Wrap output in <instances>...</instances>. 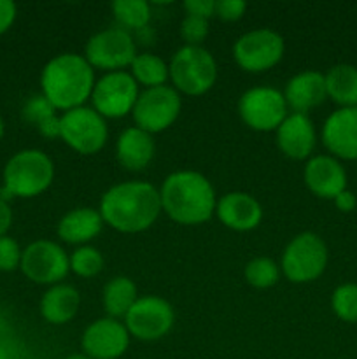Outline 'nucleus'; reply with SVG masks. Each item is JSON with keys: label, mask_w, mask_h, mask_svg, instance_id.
<instances>
[{"label": "nucleus", "mask_w": 357, "mask_h": 359, "mask_svg": "<svg viewBox=\"0 0 357 359\" xmlns=\"http://www.w3.org/2000/svg\"><path fill=\"white\" fill-rule=\"evenodd\" d=\"M136 298V286L128 277H114L104 287V307L112 318L128 314Z\"/></svg>", "instance_id": "393cba45"}, {"label": "nucleus", "mask_w": 357, "mask_h": 359, "mask_svg": "<svg viewBox=\"0 0 357 359\" xmlns=\"http://www.w3.org/2000/svg\"><path fill=\"white\" fill-rule=\"evenodd\" d=\"M326 91L336 104L357 107V69L354 65H336L326 74Z\"/></svg>", "instance_id": "b1692460"}, {"label": "nucleus", "mask_w": 357, "mask_h": 359, "mask_svg": "<svg viewBox=\"0 0 357 359\" xmlns=\"http://www.w3.org/2000/svg\"><path fill=\"white\" fill-rule=\"evenodd\" d=\"M326 97H328L326 77L315 70H304V72L296 74L287 83L286 93H284L287 107H290L298 114H307L310 109L321 105Z\"/></svg>", "instance_id": "aec40b11"}, {"label": "nucleus", "mask_w": 357, "mask_h": 359, "mask_svg": "<svg viewBox=\"0 0 357 359\" xmlns=\"http://www.w3.org/2000/svg\"><path fill=\"white\" fill-rule=\"evenodd\" d=\"M94 111L105 118H121L135 107L139 98V88L132 74L115 70L108 72L94 84L93 93Z\"/></svg>", "instance_id": "9d476101"}, {"label": "nucleus", "mask_w": 357, "mask_h": 359, "mask_svg": "<svg viewBox=\"0 0 357 359\" xmlns=\"http://www.w3.org/2000/svg\"><path fill=\"white\" fill-rule=\"evenodd\" d=\"M10 223H13V212H10V207L7 205L6 200L0 198V237L6 235V231L9 230Z\"/></svg>", "instance_id": "4c0bfd02"}, {"label": "nucleus", "mask_w": 357, "mask_h": 359, "mask_svg": "<svg viewBox=\"0 0 357 359\" xmlns=\"http://www.w3.org/2000/svg\"><path fill=\"white\" fill-rule=\"evenodd\" d=\"M126 330L140 340H158L170 332L174 325V309L158 297L139 298L130 309Z\"/></svg>", "instance_id": "4468645a"}, {"label": "nucleus", "mask_w": 357, "mask_h": 359, "mask_svg": "<svg viewBox=\"0 0 357 359\" xmlns=\"http://www.w3.org/2000/svg\"><path fill=\"white\" fill-rule=\"evenodd\" d=\"M324 146L343 160H357V107L332 112L322 128Z\"/></svg>", "instance_id": "dca6fc26"}, {"label": "nucleus", "mask_w": 357, "mask_h": 359, "mask_svg": "<svg viewBox=\"0 0 357 359\" xmlns=\"http://www.w3.org/2000/svg\"><path fill=\"white\" fill-rule=\"evenodd\" d=\"M56 109L52 107L51 102L44 97V95H37V97H31L30 100L24 104L23 107V118L28 123H34V125L41 126L42 123L51 119L55 114Z\"/></svg>", "instance_id": "7c9ffc66"}, {"label": "nucleus", "mask_w": 357, "mask_h": 359, "mask_svg": "<svg viewBox=\"0 0 357 359\" xmlns=\"http://www.w3.org/2000/svg\"><path fill=\"white\" fill-rule=\"evenodd\" d=\"M38 132L44 137H49V139H55V137H59V118L52 116L51 119L42 123L41 126H37Z\"/></svg>", "instance_id": "58836bf2"}, {"label": "nucleus", "mask_w": 357, "mask_h": 359, "mask_svg": "<svg viewBox=\"0 0 357 359\" xmlns=\"http://www.w3.org/2000/svg\"><path fill=\"white\" fill-rule=\"evenodd\" d=\"M181 34L184 37V41L188 42V46H198L206 37V34H209V20L188 14L182 20Z\"/></svg>", "instance_id": "2f4dec72"}, {"label": "nucleus", "mask_w": 357, "mask_h": 359, "mask_svg": "<svg viewBox=\"0 0 357 359\" xmlns=\"http://www.w3.org/2000/svg\"><path fill=\"white\" fill-rule=\"evenodd\" d=\"M175 86L186 95H203L217 79L214 56L200 46H184L172 58L168 67Z\"/></svg>", "instance_id": "39448f33"}, {"label": "nucleus", "mask_w": 357, "mask_h": 359, "mask_svg": "<svg viewBox=\"0 0 357 359\" xmlns=\"http://www.w3.org/2000/svg\"><path fill=\"white\" fill-rule=\"evenodd\" d=\"M328 265V248L318 235L304 231L289 242L282 256V270L293 283L315 280Z\"/></svg>", "instance_id": "423d86ee"}, {"label": "nucleus", "mask_w": 357, "mask_h": 359, "mask_svg": "<svg viewBox=\"0 0 357 359\" xmlns=\"http://www.w3.org/2000/svg\"><path fill=\"white\" fill-rule=\"evenodd\" d=\"M304 182L314 195L321 198H336L345 191L346 175L335 158L315 156L304 167Z\"/></svg>", "instance_id": "a211bd4d"}, {"label": "nucleus", "mask_w": 357, "mask_h": 359, "mask_svg": "<svg viewBox=\"0 0 357 359\" xmlns=\"http://www.w3.org/2000/svg\"><path fill=\"white\" fill-rule=\"evenodd\" d=\"M276 144L286 156L293 160H304L315 147V128L307 114L287 116L276 128Z\"/></svg>", "instance_id": "f3484780"}, {"label": "nucleus", "mask_w": 357, "mask_h": 359, "mask_svg": "<svg viewBox=\"0 0 357 359\" xmlns=\"http://www.w3.org/2000/svg\"><path fill=\"white\" fill-rule=\"evenodd\" d=\"M59 137L72 149L83 154H93L104 147L107 140V125L104 116L94 109L76 107L59 118Z\"/></svg>", "instance_id": "0eeeda50"}, {"label": "nucleus", "mask_w": 357, "mask_h": 359, "mask_svg": "<svg viewBox=\"0 0 357 359\" xmlns=\"http://www.w3.org/2000/svg\"><path fill=\"white\" fill-rule=\"evenodd\" d=\"M332 311L346 323H357V284H343L332 293Z\"/></svg>", "instance_id": "c85d7f7f"}, {"label": "nucleus", "mask_w": 357, "mask_h": 359, "mask_svg": "<svg viewBox=\"0 0 357 359\" xmlns=\"http://www.w3.org/2000/svg\"><path fill=\"white\" fill-rule=\"evenodd\" d=\"M79 305L80 297L76 287L58 284L44 294L41 302V312L46 321L52 323V325H63L77 314Z\"/></svg>", "instance_id": "5701e85b"}, {"label": "nucleus", "mask_w": 357, "mask_h": 359, "mask_svg": "<svg viewBox=\"0 0 357 359\" xmlns=\"http://www.w3.org/2000/svg\"><path fill=\"white\" fill-rule=\"evenodd\" d=\"M128 330L115 319H98L83 335V349L91 359H115L128 349Z\"/></svg>", "instance_id": "2eb2a0df"}, {"label": "nucleus", "mask_w": 357, "mask_h": 359, "mask_svg": "<svg viewBox=\"0 0 357 359\" xmlns=\"http://www.w3.org/2000/svg\"><path fill=\"white\" fill-rule=\"evenodd\" d=\"M216 212L220 223L237 231L252 230L262 217V209L254 196L247 193H227L216 205Z\"/></svg>", "instance_id": "6ab92c4d"}, {"label": "nucleus", "mask_w": 357, "mask_h": 359, "mask_svg": "<svg viewBox=\"0 0 357 359\" xmlns=\"http://www.w3.org/2000/svg\"><path fill=\"white\" fill-rule=\"evenodd\" d=\"M161 209L181 224H200L216 210V193L205 175L175 172L164 179L160 191Z\"/></svg>", "instance_id": "f03ea898"}, {"label": "nucleus", "mask_w": 357, "mask_h": 359, "mask_svg": "<svg viewBox=\"0 0 357 359\" xmlns=\"http://www.w3.org/2000/svg\"><path fill=\"white\" fill-rule=\"evenodd\" d=\"M245 9H247V4L244 0H216V16H219L220 20H240Z\"/></svg>", "instance_id": "72a5a7b5"}, {"label": "nucleus", "mask_w": 357, "mask_h": 359, "mask_svg": "<svg viewBox=\"0 0 357 359\" xmlns=\"http://www.w3.org/2000/svg\"><path fill=\"white\" fill-rule=\"evenodd\" d=\"M4 135V121H2V118H0V137Z\"/></svg>", "instance_id": "a19ab883"}, {"label": "nucleus", "mask_w": 357, "mask_h": 359, "mask_svg": "<svg viewBox=\"0 0 357 359\" xmlns=\"http://www.w3.org/2000/svg\"><path fill=\"white\" fill-rule=\"evenodd\" d=\"M135 42L122 28H107L88 41L86 60L91 67L115 70L132 65L135 60Z\"/></svg>", "instance_id": "f8f14e48"}, {"label": "nucleus", "mask_w": 357, "mask_h": 359, "mask_svg": "<svg viewBox=\"0 0 357 359\" xmlns=\"http://www.w3.org/2000/svg\"><path fill=\"white\" fill-rule=\"evenodd\" d=\"M66 359H91V358L83 356V354H74V356H69Z\"/></svg>", "instance_id": "ea45409f"}, {"label": "nucleus", "mask_w": 357, "mask_h": 359, "mask_svg": "<svg viewBox=\"0 0 357 359\" xmlns=\"http://www.w3.org/2000/svg\"><path fill=\"white\" fill-rule=\"evenodd\" d=\"M184 7L188 14L205 18V20L216 14V0H186Z\"/></svg>", "instance_id": "f704fd0d"}, {"label": "nucleus", "mask_w": 357, "mask_h": 359, "mask_svg": "<svg viewBox=\"0 0 357 359\" xmlns=\"http://www.w3.org/2000/svg\"><path fill=\"white\" fill-rule=\"evenodd\" d=\"M20 266L24 276L34 283L52 284L69 273L70 259L55 242L37 241L24 249Z\"/></svg>", "instance_id": "ddd939ff"}, {"label": "nucleus", "mask_w": 357, "mask_h": 359, "mask_svg": "<svg viewBox=\"0 0 357 359\" xmlns=\"http://www.w3.org/2000/svg\"><path fill=\"white\" fill-rule=\"evenodd\" d=\"M133 119L147 133H156L168 128L181 112V97L170 86L147 88L133 107Z\"/></svg>", "instance_id": "6e6552de"}, {"label": "nucleus", "mask_w": 357, "mask_h": 359, "mask_svg": "<svg viewBox=\"0 0 357 359\" xmlns=\"http://www.w3.org/2000/svg\"><path fill=\"white\" fill-rule=\"evenodd\" d=\"M279 266L273 259L270 258H255L247 263L245 266V279L251 286L265 290V287H272L279 283Z\"/></svg>", "instance_id": "cd10ccee"}, {"label": "nucleus", "mask_w": 357, "mask_h": 359, "mask_svg": "<svg viewBox=\"0 0 357 359\" xmlns=\"http://www.w3.org/2000/svg\"><path fill=\"white\" fill-rule=\"evenodd\" d=\"M234 60L248 72H262L280 62L284 39L270 28H258L241 35L233 48Z\"/></svg>", "instance_id": "9b49d317"}, {"label": "nucleus", "mask_w": 357, "mask_h": 359, "mask_svg": "<svg viewBox=\"0 0 357 359\" xmlns=\"http://www.w3.org/2000/svg\"><path fill=\"white\" fill-rule=\"evenodd\" d=\"M238 111L247 126L258 132L276 130L287 118L286 98L273 88H252L241 95Z\"/></svg>", "instance_id": "1a4fd4ad"}, {"label": "nucleus", "mask_w": 357, "mask_h": 359, "mask_svg": "<svg viewBox=\"0 0 357 359\" xmlns=\"http://www.w3.org/2000/svg\"><path fill=\"white\" fill-rule=\"evenodd\" d=\"M42 91L55 109H76L93 93V69L86 58L65 53L52 58L41 76Z\"/></svg>", "instance_id": "7ed1b4c3"}, {"label": "nucleus", "mask_w": 357, "mask_h": 359, "mask_svg": "<svg viewBox=\"0 0 357 359\" xmlns=\"http://www.w3.org/2000/svg\"><path fill=\"white\" fill-rule=\"evenodd\" d=\"M130 67H132L133 79L139 81L140 84H144L147 88L163 86L168 74H170L168 72L167 63L160 56L149 55V53L136 55Z\"/></svg>", "instance_id": "a878e982"}, {"label": "nucleus", "mask_w": 357, "mask_h": 359, "mask_svg": "<svg viewBox=\"0 0 357 359\" xmlns=\"http://www.w3.org/2000/svg\"><path fill=\"white\" fill-rule=\"evenodd\" d=\"M119 163L128 170H142L149 165L154 154V142L150 133L144 132L139 126L125 130L119 135L118 146H115Z\"/></svg>", "instance_id": "412c9836"}, {"label": "nucleus", "mask_w": 357, "mask_h": 359, "mask_svg": "<svg viewBox=\"0 0 357 359\" xmlns=\"http://www.w3.org/2000/svg\"><path fill=\"white\" fill-rule=\"evenodd\" d=\"M160 212V193L149 182L142 181L112 186L100 203L104 221L125 233L147 230L158 219Z\"/></svg>", "instance_id": "f257e3e1"}, {"label": "nucleus", "mask_w": 357, "mask_h": 359, "mask_svg": "<svg viewBox=\"0 0 357 359\" xmlns=\"http://www.w3.org/2000/svg\"><path fill=\"white\" fill-rule=\"evenodd\" d=\"M335 203L342 212H350V210H354V207H356L357 200L356 196H354V193L346 191L345 189V191H342L338 196H336Z\"/></svg>", "instance_id": "e433bc0d"}, {"label": "nucleus", "mask_w": 357, "mask_h": 359, "mask_svg": "<svg viewBox=\"0 0 357 359\" xmlns=\"http://www.w3.org/2000/svg\"><path fill=\"white\" fill-rule=\"evenodd\" d=\"M70 269L80 277H93L104 269V258L94 248H80L70 258Z\"/></svg>", "instance_id": "c756f323"}, {"label": "nucleus", "mask_w": 357, "mask_h": 359, "mask_svg": "<svg viewBox=\"0 0 357 359\" xmlns=\"http://www.w3.org/2000/svg\"><path fill=\"white\" fill-rule=\"evenodd\" d=\"M21 252L20 245L14 238L10 237H0V270L4 272H10V270L18 269L21 265Z\"/></svg>", "instance_id": "473e14b6"}, {"label": "nucleus", "mask_w": 357, "mask_h": 359, "mask_svg": "<svg viewBox=\"0 0 357 359\" xmlns=\"http://www.w3.org/2000/svg\"><path fill=\"white\" fill-rule=\"evenodd\" d=\"M112 11L115 20L128 28H144L150 20V9L146 0H115Z\"/></svg>", "instance_id": "bb28decb"}, {"label": "nucleus", "mask_w": 357, "mask_h": 359, "mask_svg": "<svg viewBox=\"0 0 357 359\" xmlns=\"http://www.w3.org/2000/svg\"><path fill=\"white\" fill-rule=\"evenodd\" d=\"M55 177V165L48 154L37 149H27L14 154L4 170L6 191L16 196H35L49 188Z\"/></svg>", "instance_id": "20e7f679"}, {"label": "nucleus", "mask_w": 357, "mask_h": 359, "mask_svg": "<svg viewBox=\"0 0 357 359\" xmlns=\"http://www.w3.org/2000/svg\"><path fill=\"white\" fill-rule=\"evenodd\" d=\"M104 224L100 212L90 207L76 209L62 217L58 224V235L70 244H83L97 237Z\"/></svg>", "instance_id": "4be33fe9"}, {"label": "nucleus", "mask_w": 357, "mask_h": 359, "mask_svg": "<svg viewBox=\"0 0 357 359\" xmlns=\"http://www.w3.org/2000/svg\"><path fill=\"white\" fill-rule=\"evenodd\" d=\"M16 18V6L10 0H0V34L7 30L13 25Z\"/></svg>", "instance_id": "c9c22d12"}]
</instances>
